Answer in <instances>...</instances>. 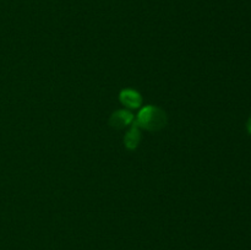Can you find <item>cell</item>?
Masks as SVG:
<instances>
[{
  "label": "cell",
  "instance_id": "1",
  "mask_svg": "<svg viewBox=\"0 0 251 250\" xmlns=\"http://www.w3.org/2000/svg\"><path fill=\"white\" fill-rule=\"evenodd\" d=\"M167 117L166 113L158 107L154 105H146L142 108L135 119V124L140 129L149 130V131H157L166 126Z\"/></svg>",
  "mask_w": 251,
  "mask_h": 250
},
{
  "label": "cell",
  "instance_id": "2",
  "mask_svg": "<svg viewBox=\"0 0 251 250\" xmlns=\"http://www.w3.org/2000/svg\"><path fill=\"white\" fill-rule=\"evenodd\" d=\"M135 122V117L130 110L119 109L112 114L109 119V124L115 129H123V127L129 126L130 124Z\"/></svg>",
  "mask_w": 251,
  "mask_h": 250
},
{
  "label": "cell",
  "instance_id": "3",
  "mask_svg": "<svg viewBox=\"0 0 251 250\" xmlns=\"http://www.w3.org/2000/svg\"><path fill=\"white\" fill-rule=\"evenodd\" d=\"M119 100L125 107L130 108V109H137L142 104L141 95L132 88L123 90L119 95Z\"/></svg>",
  "mask_w": 251,
  "mask_h": 250
},
{
  "label": "cell",
  "instance_id": "4",
  "mask_svg": "<svg viewBox=\"0 0 251 250\" xmlns=\"http://www.w3.org/2000/svg\"><path fill=\"white\" fill-rule=\"evenodd\" d=\"M140 140H141V132H140V127L136 124H132V127L126 132L124 137V144L125 147L130 151L137 149L140 144Z\"/></svg>",
  "mask_w": 251,
  "mask_h": 250
},
{
  "label": "cell",
  "instance_id": "5",
  "mask_svg": "<svg viewBox=\"0 0 251 250\" xmlns=\"http://www.w3.org/2000/svg\"><path fill=\"white\" fill-rule=\"evenodd\" d=\"M247 127H248V131H249V134L251 135V115L250 118L248 119V123H247Z\"/></svg>",
  "mask_w": 251,
  "mask_h": 250
}]
</instances>
